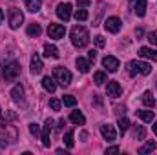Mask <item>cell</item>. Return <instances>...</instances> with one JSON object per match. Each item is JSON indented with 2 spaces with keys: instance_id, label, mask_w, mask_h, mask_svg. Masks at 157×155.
Masks as SVG:
<instances>
[{
  "instance_id": "1",
  "label": "cell",
  "mask_w": 157,
  "mask_h": 155,
  "mask_svg": "<svg viewBox=\"0 0 157 155\" xmlns=\"http://www.w3.org/2000/svg\"><path fill=\"white\" fill-rule=\"evenodd\" d=\"M90 42V33L84 26H75L71 29V44L75 47H86Z\"/></svg>"
},
{
  "instance_id": "2",
  "label": "cell",
  "mask_w": 157,
  "mask_h": 155,
  "mask_svg": "<svg viewBox=\"0 0 157 155\" xmlns=\"http://www.w3.org/2000/svg\"><path fill=\"white\" fill-rule=\"evenodd\" d=\"M128 75L130 77H135L137 73H141V75H150L152 73V66L148 64V62H141V60H132V62H128Z\"/></svg>"
},
{
  "instance_id": "3",
  "label": "cell",
  "mask_w": 157,
  "mask_h": 155,
  "mask_svg": "<svg viewBox=\"0 0 157 155\" xmlns=\"http://www.w3.org/2000/svg\"><path fill=\"white\" fill-rule=\"evenodd\" d=\"M18 75H20V66H18V62H15V60L7 62V64L4 66V70H2V77L6 78L7 82L15 80Z\"/></svg>"
},
{
  "instance_id": "4",
  "label": "cell",
  "mask_w": 157,
  "mask_h": 155,
  "mask_svg": "<svg viewBox=\"0 0 157 155\" xmlns=\"http://www.w3.org/2000/svg\"><path fill=\"white\" fill-rule=\"evenodd\" d=\"M53 75H55V80L62 86V88H66V86H70L71 84V73L66 70V68H55V71H53Z\"/></svg>"
},
{
  "instance_id": "5",
  "label": "cell",
  "mask_w": 157,
  "mask_h": 155,
  "mask_svg": "<svg viewBox=\"0 0 157 155\" xmlns=\"http://www.w3.org/2000/svg\"><path fill=\"white\" fill-rule=\"evenodd\" d=\"M24 22V15L18 7H11L9 9V28L11 29H18L20 24Z\"/></svg>"
},
{
  "instance_id": "6",
  "label": "cell",
  "mask_w": 157,
  "mask_h": 155,
  "mask_svg": "<svg viewBox=\"0 0 157 155\" xmlns=\"http://www.w3.org/2000/svg\"><path fill=\"white\" fill-rule=\"evenodd\" d=\"M51 126H53V120H51V119H46L44 130L40 131V141H42V146H44V148H49V144H51V141H49V135H51Z\"/></svg>"
},
{
  "instance_id": "7",
  "label": "cell",
  "mask_w": 157,
  "mask_h": 155,
  "mask_svg": "<svg viewBox=\"0 0 157 155\" xmlns=\"http://www.w3.org/2000/svg\"><path fill=\"white\" fill-rule=\"evenodd\" d=\"M48 35H49V39L59 40L66 35V28L62 24H49L48 26Z\"/></svg>"
},
{
  "instance_id": "8",
  "label": "cell",
  "mask_w": 157,
  "mask_h": 155,
  "mask_svg": "<svg viewBox=\"0 0 157 155\" xmlns=\"http://www.w3.org/2000/svg\"><path fill=\"white\" fill-rule=\"evenodd\" d=\"M71 4H59L57 6V17L60 18V20H64V22H68L70 20V17H71Z\"/></svg>"
},
{
  "instance_id": "9",
  "label": "cell",
  "mask_w": 157,
  "mask_h": 155,
  "mask_svg": "<svg viewBox=\"0 0 157 155\" xmlns=\"http://www.w3.org/2000/svg\"><path fill=\"white\" fill-rule=\"evenodd\" d=\"M121 18L117 17H108L106 18V22H104V28H106V31H110V33H119L121 31Z\"/></svg>"
},
{
  "instance_id": "10",
  "label": "cell",
  "mask_w": 157,
  "mask_h": 155,
  "mask_svg": "<svg viewBox=\"0 0 157 155\" xmlns=\"http://www.w3.org/2000/svg\"><path fill=\"white\" fill-rule=\"evenodd\" d=\"M102 66H104L110 73H115L119 70V60L115 57H112V55H106V57L102 59Z\"/></svg>"
},
{
  "instance_id": "11",
  "label": "cell",
  "mask_w": 157,
  "mask_h": 155,
  "mask_svg": "<svg viewBox=\"0 0 157 155\" xmlns=\"http://www.w3.org/2000/svg\"><path fill=\"white\" fill-rule=\"evenodd\" d=\"M101 133H102L104 141H108V142L115 141V137H117V133H115V128H113L112 124H102V126H101Z\"/></svg>"
},
{
  "instance_id": "12",
  "label": "cell",
  "mask_w": 157,
  "mask_h": 155,
  "mask_svg": "<svg viewBox=\"0 0 157 155\" xmlns=\"http://www.w3.org/2000/svg\"><path fill=\"white\" fill-rule=\"evenodd\" d=\"M121 93H122L121 84H119L117 80H110V82H108V97L117 99V97H121Z\"/></svg>"
},
{
  "instance_id": "13",
  "label": "cell",
  "mask_w": 157,
  "mask_h": 155,
  "mask_svg": "<svg viewBox=\"0 0 157 155\" xmlns=\"http://www.w3.org/2000/svg\"><path fill=\"white\" fill-rule=\"evenodd\" d=\"M42 59H40V55L39 53H35L33 57H31V73L33 75H39L40 71H42Z\"/></svg>"
},
{
  "instance_id": "14",
  "label": "cell",
  "mask_w": 157,
  "mask_h": 155,
  "mask_svg": "<svg viewBox=\"0 0 157 155\" xmlns=\"http://www.w3.org/2000/svg\"><path fill=\"white\" fill-rule=\"evenodd\" d=\"M139 57L143 59H150L152 62H157V51L152 49V47H141L139 49Z\"/></svg>"
},
{
  "instance_id": "15",
  "label": "cell",
  "mask_w": 157,
  "mask_h": 155,
  "mask_svg": "<svg viewBox=\"0 0 157 155\" xmlns=\"http://www.w3.org/2000/svg\"><path fill=\"white\" fill-rule=\"evenodd\" d=\"M42 88H44L46 91L53 93V91L57 89V80H55L53 77H44L42 78Z\"/></svg>"
},
{
  "instance_id": "16",
  "label": "cell",
  "mask_w": 157,
  "mask_h": 155,
  "mask_svg": "<svg viewBox=\"0 0 157 155\" xmlns=\"http://www.w3.org/2000/svg\"><path fill=\"white\" fill-rule=\"evenodd\" d=\"M133 11H135L137 17H144V15H146V0H135Z\"/></svg>"
},
{
  "instance_id": "17",
  "label": "cell",
  "mask_w": 157,
  "mask_h": 155,
  "mask_svg": "<svg viewBox=\"0 0 157 155\" xmlns=\"http://www.w3.org/2000/svg\"><path fill=\"white\" fill-rule=\"evenodd\" d=\"M135 113H137L139 119H143L144 122H152V120L155 119V113L152 112V108H150V110H139V112H135Z\"/></svg>"
},
{
  "instance_id": "18",
  "label": "cell",
  "mask_w": 157,
  "mask_h": 155,
  "mask_svg": "<svg viewBox=\"0 0 157 155\" xmlns=\"http://www.w3.org/2000/svg\"><path fill=\"white\" fill-rule=\"evenodd\" d=\"M11 97H13L15 102H20L22 97H24V86H22V84H17V86L11 89Z\"/></svg>"
},
{
  "instance_id": "19",
  "label": "cell",
  "mask_w": 157,
  "mask_h": 155,
  "mask_svg": "<svg viewBox=\"0 0 157 155\" xmlns=\"http://www.w3.org/2000/svg\"><path fill=\"white\" fill-rule=\"evenodd\" d=\"M75 64H77V70L80 71V73H88L90 71V60H86L84 57H78L77 60H75Z\"/></svg>"
},
{
  "instance_id": "20",
  "label": "cell",
  "mask_w": 157,
  "mask_h": 155,
  "mask_svg": "<svg viewBox=\"0 0 157 155\" xmlns=\"http://www.w3.org/2000/svg\"><path fill=\"white\" fill-rule=\"evenodd\" d=\"M24 4H26V9L29 13H37L42 6V0H24Z\"/></svg>"
},
{
  "instance_id": "21",
  "label": "cell",
  "mask_w": 157,
  "mask_h": 155,
  "mask_svg": "<svg viewBox=\"0 0 157 155\" xmlns=\"http://www.w3.org/2000/svg\"><path fill=\"white\" fill-rule=\"evenodd\" d=\"M44 55L46 57H51V59H59V49H57V46H53V44H46L44 46Z\"/></svg>"
},
{
  "instance_id": "22",
  "label": "cell",
  "mask_w": 157,
  "mask_h": 155,
  "mask_svg": "<svg viewBox=\"0 0 157 155\" xmlns=\"http://www.w3.org/2000/svg\"><path fill=\"white\" fill-rule=\"evenodd\" d=\"M70 120H71L73 124H77V126H82V124L86 122V117L82 115L80 112H77V110H75V112H71V115H70Z\"/></svg>"
},
{
  "instance_id": "23",
  "label": "cell",
  "mask_w": 157,
  "mask_h": 155,
  "mask_svg": "<svg viewBox=\"0 0 157 155\" xmlns=\"http://www.w3.org/2000/svg\"><path fill=\"white\" fill-rule=\"evenodd\" d=\"M143 104H144L146 108H152V110H154V106H155V100H154V95H152V91H144V93H143Z\"/></svg>"
},
{
  "instance_id": "24",
  "label": "cell",
  "mask_w": 157,
  "mask_h": 155,
  "mask_svg": "<svg viewBox=\"0 0 157 155\" xmlns=\"http://www.w3.org/2000/svg\"><path fill=\"white\" fill-rule=\"evenodd\" d=\"M144 137H146V128L144 126H133V139L143 141Z\"/></svg>"
},
{
  "instance_id": "25",
  "label": "cell",
  "mask_w": 157,
  "mask_h": 155,
  "mask_svg": "<svg viewBox=\"0 0 157 155\" xmlns=\"http://www.w3.org/2000/svg\"><path fill=\"white\" fill-rule=\"evenodd\" d=\"M40 33H42V28H40L39 24L33 22V24L28 26V35H29V37H40Z\"/></svg>"
},
{
  "instance_id": "26",
  "label": "cell",
  "mask_w": 157,
  "mask_h": 155,
  "mask_svg": "<svg viewBox=\"0 0 157 155\" xmlns=\"http://www.w3.org/2000/svg\"><path fill=\"white\" fill-rule=\"evenodd\" d=\"M93 82H95L97 86H102L104 82H108V75H106L104 71H97V73L93 75Z\"/></svg>"
},
{
  "instance_id": "27",
  "label": "cell",
  "mask_w": 157,
  "mask_h": 155,
  "mask_svg": "<svg viewBox=\"0 0 157 155\" xmlns=\"http://www.w3.org/2000/svg\"><path fill=\"white\" fill-rule=\"evenodd\" d=\"M154 150H155V142H154V141H148V142H146L144 146H141V148H139V153H141V155H144V153H152Z\"/></svg>"
},
{
  "instance_id": "28",
  "label": "cell",
  "mask_w": 157,
  "mask_h": 155,
  "mask_svg": "<svg viewBox=\"0 0 157 155\" xmlns=\"http://www.w3.org/2000/svg\"><path fill=\"white\" fill-rule=\"evenodd\" d=\"M75 18H77V22L80 20V22H84V20H88V11L84 9V7H78V9H75Z\"/></svg>"
},
{
  "instance_id": "29",
  "label": "cell",
  "mask_w": 157,
  "mask_h": 155,
  "mask_svg": "<svg viewBox=\"0 0 157 155\" xmlns=\"http://www.w3.org/2000/svg\"><path fill=\"white\" fill-rule=\"evenodd\" d=\"M117 126H119V130H121V133H124V131H126V130L130 128V120H128L126 117H119Z\"/></svg>"
},
{
  "instance_id": "30",
  "label": "cell",
  "mask_w": 157,
  "mask_h": 155,
  "mask_svg": "<svg viewBox=\"0 0 157 155\" xmlns=\"http://www.w3.org/2000/svg\"><path fill=\"white\" fill-rule=\"evenodd\" d=\"M62 102H64V106H70V108H73V106L77 104V99H75L73 95H64V97H62Z\"/></svg>"
},
{
  "instance_id": "31",
  "label": "cell",
  "mask_w": 157,
  "mask_h": 155,
  "mask_svg": "<svg viewBox=\"0 0 157 155\" xmlns=\"http://www.w3.org/2000/svg\"><path fill=\"white\" fill-rule=\"evenodd\" d=\"M64 142H66L68 148H73V146H75V141H73V130H70V131L64 135Z\"/></svg>"
},
{
  "instance_id": "32",
  "label": "cell",
  "mask_w": 157,
  "mask_h": 155,
  "mask_svg": "<svg viewBox=\"0 0 157 155\" xmlns=\"http://www.w3.org/2000/svg\"><path fill=\"white\" fill-rule=\"evenodd\" d=\"M29 131H31V135L37 137V135H40V126L37 122H31V124H29Z\"/></svg>"
},
{
  "instance_id": "33",
  "label": "cell",
  "mask_w": 157,
  "mask_h": 155,
  "mask_svg": "<svg viewBox=\"0 0 157 155\" xmlns=\"http://www.w3.org/2000/svg\"><path fill=\"white\" fill-rule=\"evenodd\" d=\"M49 108H51L53 112H59V110H60V100H59V99H51V100H49Z\"/></svg>"
},
{
  "instance_id": "34",
  "label": "cell",
  "mask_w": 157,
  "mask_h": 155,
  "mask_svg": "<svg viewBox=\"0 0 157 155\" xmlns=\"http://www.w3.org/2000/svg\"><path fill=\"white\" fill-rule=\"evenodd\" d=\"M95 44H97V47H104V46H106V40H104L102 35H97V37H95Z\"/></svg>"
},
{
  "instance_id": "35",
  "label": "cell",
  "mask_w": 157,
  "mask_h": 155,
  "mask_svg": "<svg viewBox=\"0 0 157 155\" xmlns=\"http://www.w3.org/2000/svg\"><path fill=\"white\" fill-rule=\"evenodd\" d=\"M148 40H150V44L157 46V31H152V33H148Z\"/></svg>"
},
{
  "instance_id": "36",
  "label": "cell",
  "mask_w": 157,
  "mask_h": 155,
  "mask_svg": "<svg viewBox=\"0 0 157 155\" xmlns=\"http://www.w3.org/2000/svg\"><path fill=\"white\" fill-rule=\"evenodd\" d=\"M91 4V0H77V6L78 7H88Z\"/></svg>"
},
{
  "instance_id": "37",
  "label": "cell",
  "mask_w": 157,
  "mask_h": 155,
  "mask_svg": "<svg viewBox=\"0 0 157 155\" xmlns=\"http://www.w3.org/2000/svg\"><path fill=\"white\" fill-rule=\"evenodd\" d=\"M95 57H97V51H95V49L88 51V60H95Z\"/></svg>"
},
{
  "instance_id": "38",
  "label": "cell",
  "mask_w": 157,
  "mask_h": 155,
  "mask_svg": "<svg viewBox=\"0 0 157 155\" xmlns=\"http://www.w3.org/2000/svg\"><path fill=\"white\" fill-rule=\"evenodd\" d=\"M64 126H66V120H64V119H60V120H59V126H57V131H62V128H64Z\"/></svg>"
},
{
  "instance_id": "39",
  "label": "cell",
  "mask_w": 157,
  "mask_h": 155,
  "mask_svg": "<svg viewBox=\"0 0 157 155\" xmlns=\"http://www.w3.org/2000/svg\"><path fill=\"white\" fill-rule=\"evenodd\" d=\"M106 153H119V146H112V148H108Z\"/></svg>"
},
{
  "instance_id": "40",
  "label": "cell",
  "mask_w": 157,
  "mask_h": 155,
  "mask_svg": "<svg viewBox=\"0 0 157 155\" xmlns=\"http://www.w3.org/2000/svg\"><path fill=\"white\" fill-rule=\"evenodd\" d=\"M4 146H6V141H4V139H0V150H2Z\"/></svg>"
},
{
  "instance_id": "41",
  "label": "cell",
  "mask_w": 157,
  "mask_h": 155,
  "mask_svg": "<svg viewBox=\"0 0 157 155\" xmlns=\"http://www.w3.org/2000/svg\"><path fill=\"white\" fill-rule=\"evenodd\" d=\"M2 20H4V11L0 9V24H2Z\"/></svg>"
},
{
  "instance_id": "42",
  "label": "cell",
  "mask_w": 157,
  "mask_h": 155,
  "mask_svg": "<svg viewBox=\"0 0 157 155\" xmlns=\"http://www.w3.org/2000/svg\"><path fill=\"white\" fill-rule=\"evenodd\" d=\"M154 133H155V135H157V120H155V122H154Z\"/></svg>"
}]
</instances>
